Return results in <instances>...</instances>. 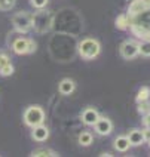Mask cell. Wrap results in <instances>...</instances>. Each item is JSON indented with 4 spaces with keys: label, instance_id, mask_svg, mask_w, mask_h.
Returning a JSON list of instances; mask_svg holds the SVG:
<instances>
[{
    "label": "cell",
    "instance_id": "1",
    "mask_svg": "<svg viewBox=\"0 0 150 157\" xmlns=\"http://www.w3.org/2000/svg\"><path fill=\"white\" fill-rule=\"evenodd\" d=\"M126 17L134 34L150 39V0H134Z\"/></svg>",
    "mask_w": 150,
    "mask_h": 157
},
{
    "label": "cell",
    "instance_id": "2",
    "mask_svg": "<svg viewBox=\"0 0 150 157\" xmlns=\"http://www.w3.org/2000/svg\"><path fill=\"white\" fill-rule=\"evenodd\" d=\"M100 43L94 39H85L79 43V53L85 59H94L100 53Z\"/></svg>",
    "mask_w": 150,
    "mask_h": 157
},
{
    "label": "cell",
    "instance_id": "3",
    "mask_svg": "<svg viewBox=\"0 0 150 157\" xmlns=\"http://www.w3.org/2000/svg\"><path fill=\"white\" fill-rule=\"evenodd\" d=\"M43 120H45L43 110L40 107H37V105L28 107L26 110V113H24V122H26V124L31 126V128H34L37 124H42Z\"/></svg>",
    "mask_w": 150,
    "mask_h": 157
},
{
    "label": "cell",
    "instance_id": "4",
    "mask_svg": "<svg viewBox=\"0 0 150 157\" xmlns=\"http://www.w3.org/2000/svg\"><path fill=\"white\" fill-rule=\"evenodd\" d=\"M12 24L18 31L26 33L33 27V15H30L27 12H18L12 17Z\"/></svg>",
    "mask_w": 150,
    "mask_h": 157
},
{
    "label": "cell",
    "instance_id": "5",
    "mask_svg": "<svg viewBox=\"0 0 150 157\" xmlns=\"http://www.w3.org/2000/svg\"><path fill=\"white\" fill-rule=\"evenodd\" d=\"M120 55L125 59H132L138 55V43L134 40H126L120 46Z\"/></svg>",
    "mask_w": 150,
    "mask_h": 157
},
{
    "label": "cell",
    "instance_id": "6",
    "mask_svg": "<svg viewBox=\"0 0 150 157\" xmlns=\"http://www.w3.org/2000/svg\"><path fill=\"white\" fill-rule=\"evenodd\" d=\"M94 126H95V131H97L98 135H109L113 129V124L109 119H100V117H98L97 122L94 123Z\"/></svg>",
    "mask_w": 150,
    "mask_h": 157
},
{
    "label": "cell",
    "instance_id": "7",
    "mask_svg": "<svg viewBox=\"0 0 150 157\" xmlns=\"http://www.w3.org/2000/svg\"><path fill=\"white\" fill-rule=\"evenodd\" d=\"M33 140L39 141V142H42V141H46L48 140V136H49V131H48V128L43 126V124H37L33 128Z\"/></svg>",
    "mask_w": 150,
    "mask_h": 157
},
{
    "label": "cell",
    "instance_id": "8",
    "mask_svg": "<svg viewBox=\"0 0 150 157\" xmlns=\"http://www.w3.org/2000/svg\"><path fill=\"white\" fill-rule=\"evenodd\" d=\"M27 48H28V39H24V37H19L12 43V49L18 55L27 53Z\"/></svg>",
    "mask_w": 150,
    "mask_h": 157
},
{
    "label": "cell",
    "instance_id": "9",
    "mask_svg": "<svg viewBox=\"0 0 150 157\" xmlns=\"http://www.w3.org/2000/svg\"><path fill=\"white\" fill-rule=\"evenodd\" d=\"M98 113L94 110V108H86L85 111H83V114H82V120H83V123L85 124H92L94 126V123L98 120Z\"/></svg>",
    "mask_w": 150,
    "mask_h": 157
},
{
    "label": "cell",
    "instance_id": "10",
    "mask_svg": "<svg viewBox=\"0 0 150 157\" xmlns=\"http://www.w3.org/2000/svg\"><path fill=\"white\" fill-rule=\"evenodd\" d=\"M126 138H128V141H129V144H131V145H140V144L144 142V135H143V131H138V129H132Z\"/></svg>",
    "mask_w": 150,
    "mask_h": 157
},
{
    "label": "cell",
    "instance_id": "11",
    "mask_svg": "<svg viewBox=\"0 0 150 157\" xmlns=\"http://www.w3.org/2000/svg\"><path fill=\"white\" fill-rule=\"evenodd\" d=\"M73 90H74V82L73 80H70V78L61 80V83H60V92H61L62 95H70Z\"/></svg>",
    "mask_w": 150,
    "mask_h": 157
},
{
    "label": "cell",
    "instance_id": "12",
    "mask_svg": "<svg viewBox=\"0 0 150 157\" xmlns=\"http://www.w3.org/2000/svg\"><path fill=\"white\" fill-rule=\"evenodd\" d=\"M129 141H128V138L126 136H119V138H116L115 141V148L117 150V151H126V150L129 148Z\"/></svg>",
    "mask_w": 150,
    "mask_h": 157
},
{
    "label": "cell",
    "instance_id": "13",
    "mask_svg": "<svg viewBox=\"0 0 150 157\" xmlns=\"http://www.w3.org/2000/svg\"><path fill=\"white\" fill-rule=\"evenodd\" d=\"M91 142H92V135H91L89 132H82L80 136H79V144L80 145L88 147V145H91Z\"/></svg>",
    "mask_w": 150,
    "mask_h": 157
},
{
    "label": "cell",
    "instance_id": "14",
    "mask_svg": "<svg viewBox=\"0 0 150 157\" xmlns=\"http://www.w3.org/2000/svg\"><path fill=\"white\" fill-rule=\"evenodd\" d=\"M138 53L144 56H150V40H144L138 44Z\"/></svg>",
    "mask_w": 150,
    "mask_h": 157
},
{
    "label": "cell",
    "instance_id": "15",
    "mask_svg": "<svg viewBox=\"0 0 150 157\" xmlns=\"http://www.w3.org/2000/svg\"><path fill=\"white\" fill-rule=\"evenodd\" d=\"M150 96V89L149 87H141L138 90V95H137V102H143V101H147Z\"/></svg>",
    "mask_w": 150,
    "mask_h": 157
},
{
    "label": "cell",
    "instance_id": "16",
    "mask_svg": "<svg viewBox=\"0 0 150 157\" xmlns=\"http://www.w3.org/2000/svg\"><path fill=\"white\" fill-rule=\"evenodd\" d=\"M116 27L120 28V30H125L128 27V17L126 15H119L116 18Z\"/></svg>",
    "mask_w": 150,
    "mask_h": 157
},
{
    "label": "cell",
    "instance_id": "17",
    "mask_svg": "<svg viewBox=\"0 0 150 157\" xmlns=\"http://www.w3.org/2000/svg\"><path fill=\"white\" fill-rule=\"evenodd\" d=\"M33 157H42V156H57L55 154V151H52V150H36V151H33V154H31Z\"/></svg>",
    "mask_w": 150,
    "mask_h": 157
},
{
    "label": "cell",
    "instance_id": "18",
    "mask_svg": "<svg viewBox=\"0 0 150 157\" xmlns=\"http://www.w3.org/2000/svg\"><path fill=\"white\" fill-rule=\"evenodd\" d=\"M15 6V0H0V10H10Z\"/></svg>",
    "mask_w": 150,
    "mask_h": 157
},
{
    "label": "cell",
    "instance_id": "19",
    "mask_svg": "<svg viewBox=\"0 0 150 157\" xmlns=\"http://www.w3.org/2000/svg\"><path fill=\"white\" fill-rule=\"evenodd\" d=\"M12 73H14V67H12V64H10V62L5 64V65L0 68V74H2V76H5V77H6V76H10Z\"/></svg>",
    "mask_w": 150,
    "mask_h": 157
},
{
    "label": "cell",
    "instance_id": "20",
    "mask_svg": "<svg viewBox=\"0 0 150 157\" xmlns=\"http://www.w3.org/2000/svg\"><path fill=\"white\" fill-rule=\"evenodd\" d=\"M140 107H138V111L140 113H150V105L146 104V101H143V102H138Z\"/></svg>",
    "mask_w": 150,
    "mask_h": 157
},
{
    "label": "cell",
    "instance_id": "21",
    "mask_svg": "<svg viewBox=\"0 0 150 157\" xmlns=\"http://www.w3.org/2000/svg\"><path fill=\"white\" fill-rule=\"evenodd\" d=\"M31 3H33V6H34V8L42 9V8H45V6H46L48 0H31Z\"/></svg>",
    "mask_w": 150,
    "mask_h": 157
},
{
    "label": "cell",
    "instance_id": "22",
    "mask_svg": "<svg viewBox=\"0 0 150 157\" xmlns=\"http://www.w3.org/2000/svg\"><path fill=\"white\" fill-rule=\"evenodd\" d=\"M36 46H37V44L34 43V40H30V39H28V48H27V53H33V52H34Z\"/></svg>",
    "mask_w": 150,
    "mask_h": 157
},
{
    "label": "cell",
    "instance_id": "23",
    "mask_svg": "<svg viewBox=\"0 0 150 157\" xmlns=\"http://www.w3.org/2000/svg\"><path fill=\"white\" fill-rule=\"evenodd\" d=\"M8 62H9V56L3 55V53H0V68H2L5 64H8Z\"/></svg>",
    "mask_w": 150,
    "mask_h": 157
},
{
    "label": "cell",
    "instance_id": "24",
    "mask_svg": "<svg viewBox=\"0 0 150 157\" xmlns=\"http://www.w3.org/2000/svg\"><path fill=\"white\" fill-rule=\"evenodd\" d=\"M143 135H144V141H150V128L143 131Z\"/></svg>",
    "mask_w": 150,
    "mask_h": 157
},
{
    "label": "cell",
    "instance_id": "25",
    "mask_svg": "<svg viewBox=\"0 0 150 157\" xmlns=\"http://www.w3.org/2000/svg\"><path fill=\"white\" fill-rule=\"evenodd\" d=\"M144 124H146V128H150V114H147L146 117H144Z\"/></svg>",
    "mask_w": 150,
    "mask_h": 157
}]
</instances>
